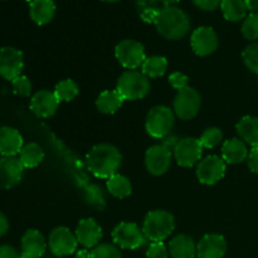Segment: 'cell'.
<instances>
[{"mask_svg":"<svg viewBox=\"0 0 258 258\" xmlns=\"http://www.w3.org/2000/svg\"><path fill=\"white\" fill-rule=\"evenodd\" d=\"M218 42V35L212 27H199L191 33V49L199 57H207L216 52Z\"/></svg>","mask_w":258,"mask_h":258,"instance_id":"obj_14","label":"cell"},{"mask_svg":"<svg viewBox=\"0 0 258 258\" xmlns=\"http://www.w3.org/2000/svg\"><path fill=\"white\" fill-rule=\"evenodd\" d=\"M203 149L199 139H180L174 148V158H175L178 165L183 166V168H191L201 161Z\"/></svg>","mask_w":258,"mask_h":258,"instance_id":"obj_9","label":"cell"},{"mask_svg":"<svg viewBox=\"0 0 258 258\" xmlns=\"http://www.w3.org/2000/svg\"><path fill=\"white\" fill-rule=\"evenodd\" d=\"M0 258H20V254L10 244H2L0 246Z\"/></svg>","mask_w":258,"mask_h":258,"instance_id":"obj_42","label":"cell"},{"mask_svg":"<svg viewBox=\"0 0 258 258\" xmlns=\"http://www.w3.org/2000/svg\"><path fill=\"white\" fill-rule=\"evenodd\" d=\"M175 228V219L173 214L166 211L156 209L146 214L143 224V232L146 239L151 242H163Z\"/></svg>","mask_w":258,"mask_h":258,"instance_id":"obj_3","label":"cell"},{"mask_svg":"<svg viewBox=\"0 0 258 258\" xmlns=\"http://www.w3.org/2000/svg\"><path fill=\"white\" fill-rule=\"evenodd\" d=\"M91 254H92V258H122L118 247L110 243L98 244L95 248H92Z\"/></svg>","mask_w":258,"mask_h":258,"instance_id":"obj_35","label":"cell"},{"mask_svg":"<svg viewBox=\"0 0 258 258\" xmlns=\"http://www.w3.org/2000/svg\"><path fill=\"white\" fill-rule=\"evenodd\" d=\"M47 249L44 236L37 229H28L22 237V254L29 258H40Z\"/></svg>","mask_w":258,"mask_h":258,"instance_id":"obj_20","label":"cell"},{"mask_svg":"<svg viewBox=\"0 0 258 258\" xmlns=\"http://www.w3.org/2000/svg\"><path fill=\"white\" fill-rule=\"evenodd\" d=\"M226 170V161L219 156L211 155L199 161L198 166H197V176L202 184L214 185L224 178Z\"/></svg>","mask_w":258,"mask_h":258,"instance_id":"obj_10","label":"cell"},{"mask_svg":"<svg viewBox=\"0 0 258 258\" xmlns=\"http://www.w3.org/2000/svg\"><path fill=\"white\" fill-rule=\"evenodd\" d=\"M146 258H169V248L163 242H151L146 251Z\"/></svg>","mask_w":258,"mask_h":258,"instance_id":"obj_37","label":"cell"},{"mask_svg":"<svg viewBox=\"0 0 258 258\" xmlns=\"http://www.w3.org/2000/svg\"><path fill=\"white\" fill-rule=\"evenodd\" d=\"M112 239L116 246L122 249H136L145 243L143 229L136 223L122 222L117 224L112 231Z\"/></svg>","mask_w":258,"mask_h":258,"instance_id":"obj_8","label":"cell"},{"mask_svg":"<svg viewBox=\"0 0 258 258\" xmlns=\"http://www.w3.org/2000/svg\"><path fill=\"white\" fill-rule=\"evenodd\" d=\"M188 81H189L188 76H185L181 72H173L170 76H169V83L171 85V87L175 88V90L178 91L189 87Z\"/></svg>","mask_w":258,"mask_h":258,"instance_id":"obj_38","label":"cell"},{"mask_svg":"<svg viewBox=\"0 0 258 258\" xmlns=\"http://www.w3.org/2000/svg\"><path fill=\"white\" fill-rule=\"evenodd\" d=\"M8 231H9V221H8L7 216L0 211V237L7 234Z\"/></svg>","mask_w":258,"mask_h":258,"instance_id":"obj_43","label":"cell"},{"mask_svg":"<svg viewBox=\"0 0 258 258\" xmlns=\"http://www.w3.org/2000/svg\"><path fill=\"white\" fill-rule=\"evenodd\" d=\"M77 238L67 227H57L53 229L48 238L50 252L57 257H66L77 251Z\"/></svg>","mask_w":258,"mask_h":258,"instance_id":"obj_11","label":"cell"},{"mask_svg":"<svg viewBox=\"0 0 258 258\" xmlns=\"http://www.w3.org/2000/svg\"><path fill=\"white\" fill-rule=\"evenodd\" d=\"M150 81L139 71H126L120 76L116 91L125 101L143 100L150 92Z\"/></svg>","mask_w":258,"mask_h":258,"instance_id":"obj_4","label":"cell"},{"mask_svg":"<svg viewBox=\"0 0 258 258\" xmlns=\"http://www.w3.org/2000/svg\"><path fill=\"white\" fill-rule=\"evenodd\" d=\"M171 258H194L197 256V244L188 234H178L169 243Z\"/></svg>","mask_w":258,"mask_h":258,"instance_id":"obj_23","label":"cell"},{"mask_svg":"<svg viewBox=\"0 0 258 258\" xmlns=\"http://www.w3.org/2000/svg\"><path fill=\"white\" fill-rule=\"evenodd\" d=\"M20 258H29V257H27V256H24V254H20Z\"/></svg>","mask_w":258,"mask_h":258,"instance_id":"obj_48","label":"cell"},{"mask_svg":"<svg viewBox=\"0 0 258 258\" xmlns=\"http://www.w3.org/2000/svg\"><path fill=\"white\" fill-rule=\"evenodd\" d=\"M75 234L81 246L85 248H95L102 238V228L95 219L85 218L80 221Z\"/></svg>","mask_w":258,"mask_h":258,"instance_id":"obj_17","label":"cell"},{"mask_svg":"<svg viewBox=\"0 0 258 258\" xmlns=\"http://www.w3.org/2000/svg\"><path fill=\"white\" fill-rule=\"evenodd\" d=\"M249 13H258V0H244Z\"/></svg>","mask_w":258,"mask_h":258,"instance_id":"obj_44","label":"cell"},{"mask_svg":"<svg viewBox=\"0 0 258 258\" xmlns=\"http://www.w3.org/2000/svg\"><path fill=\"white\" fill-rule=\"evenodd\" d=\"M237 134L252 148H258V117L244 116L236 125Z\"/></svg>","mask_w":258,"mask_h":258,"instance_id":"obj_24","label":"cell"},{"mask_svg":"<svg viewBox=\"0 0 258 258\" xmlns=\"http://www.w3.org/2000/svg\"><path fill=\"white\" fill-rule=\"evenodd\" d=\"M107 190L112 197L117 199H125L133 191L130 180L122 174H115L107 179Z\"/></svg>","mask_w":258,"mask_h":258,"instance_id":"obj_28","label":"cell"},{"mask_svg":"<svg viewBox=\"0 0 258 258\" xmlns=\"http://www.w3.org/2000/svg\"><path fill=\"white\" fill-rule=\"evenodd\" d=\"M115 55L120 64L133 71L141 67L145 62V48L140 42L134 39H123L116 45Z\"/></svg>","mask_w":258,"mask_h":258,"instance_id":"obj_6","label":"cell"},{"mask_svg":"<svg viewBox=\"0 0 258 258\" xmlns=\"http://www.w3.org/2000/svg\"><path fill=\"white\" fill-rule=\"evenodd\" d=\"M59 100L53 91L40 90L35 92L30 98V110L37 117H52L58 110Z\"/></svg>","mask_w":258,"mask_h":258,"instance_id":"obj_16","label":"cell"},{"mask_svg":"<svg viewBox=\"0 0 258 258\" xmlns=\"http://www.w3.org/2000/svg\"><path fill=\"white\" fill-rule=\"evenodd\" d=\"M24 68V57L18 48H0V77L13 81L19 77Z\"/></svg>","mask_w":258,"mask_h":258,"instance_id":"obj_12","label":"cell"},{"mask_svg":"<svg viewBox=\"0 0 258 258\" xmlns=\"http://www.w3.org/2000/svg\"><path fill=\"white\" fill-rule=\"evenodd\" d=\"M29 14L35 24H48L55 15L54 0H33L29 3Z\"/></svg>","mask_w":258,"mask_h":258,"instance_id":"obj_22","label":"cell"},{"mask_svg":"<svg viewBox=\"0 0 258 258\" xmlns=\"http://www.w3.org/2000/svg\"><path fill=\"white\" fill-rule=\"evenodd\" d=\"M53 92L57 96L59 102L60 101L70 102V101L75 100L77 97V95L80 93V88H78L77 83L73 80H63L55 85V88Z\"/></svg>","mask_w":258,"mask_h":258,"instance_id":"obj_30","label":"cell"},{"mask_svg":"<svg viewBox=\"0 0 258 258\" xmlns=\"http://www.w3.org/2000/svg\"><path fill=\"white\" fill-rule=\"evenodd\" d=\"M227 252V241L222 234H206L197 244L198 258H223Z\"/></svg>","mask_w":258,"mask_h":258,"instance_id":"obj_18","label":"cell"},{"mask_svg":"<svg viewBox=\"0 0 258 258\" xmlns=\"http://www.w3.org/2000/svg\"><path fill=\"white\" fill-rule=\"evenodd\" d=\"M175 123V113L168 106H155L146 115V133L154 139L168 138Z\"/></svg>","mask_w":258,"mask_h":258,"instance_id":"obj_5","label":"cell"},{"mask_svg":"<svg viewBox=\"0 0 258 258\" xmlns=\"http://www.w3.org/2000/svg\"><path fill=\"white\" fill-rule=\"evenodd\" d=\"M123 98L116 90H107L100 93V96L96 100V107L100 112L106 115H112L118 108L122 106Z\"/></svg>","mask_w":258,"mask_h":258,"instance_id":"obj_25","label":"cell"},{"mask_svg":"<svg viewBox=\"0 0 258 258\" xmlns=\"http://www.w3.org/2000/svg\"><path fill=\"white\" fill-rule=\"evenodd\" d=\"M24 2H28V3H32L33 0H24Z\"/></svg>","mask_w":258,"mask_h":258,"instance_id":"obj_49","label":"cell"},{"mask_svg":"<svg viewBox=\"0 0 258 258\" xmlns=\"http://www.w3.org/2000/svg\"><path fill=\"white\" fill-rule=\"evenodd\" d=\"M141 72L148 78H158L165 75L168 70V60L163 55H151L146 57L145 62L141 66Z\"/></svg>","mask_w":258,"mask_h":258,"instance_id":"obj_29","label":"cell"},{"mask_svg":"<svg viewBox=\"0 0 258 258\" xmlns=\"http://www.w3.org/2000/svg\"><path fill=\"white\" fill-rule=\"evenodd\" d=\"M19 160L24 169L37 168L44 160V150L37 143H29L23 146L19 153Z\"/></svg>","mask_w":258,"mask_h":258,"instance_id":"obj_26","label":"cell"},{"mask_svg":"<svg viewBox=\"0 0 258 258\" xmlns=\"http://www.w3.org/2000/svg\"><path fill=\"white\" fill-rule=\"evenodd\" d=\"M101 2L110 3V4H112V3H117V2H120V0H101Z\"/></svg>","mask_w":258,"mask_h":258,"instance_id":"obj_47","label":"cell"},{"mask_svg":"<svg viewBox=\"0 0 258 258\" xmlns=\"http://www.w3.org/2000/svg\"><path fill=\"white\" fill-rule=\"evenodd\" d=\"M57 258H63V257H57Z\"/></svg>","mask_w":258,"mask_h":258,"instance_id":"obj_50","label":"cell"},{"mask_svg":"<svg viewBox=\"0 0 258 258\" xmlns=\"http://www.w3.org/2000/svg\"><path fill=\"white\" fill-rule=\"evenodd\" d=\"M24 166L19 158L2 156L0 158V189H12L20 183Z\"/></svg>","mask_w":258,"mask_h":258,"instance_id":"obj_15","label":"cell"},{"mask_svg":"<svg viewBox=\"0 0 258 258\" xmlns=\"http://www.w3.org/2000/svg\"><path fill=\"white\" fill-rule=\"evenodd\" d=\"M247 165L252 173L258 174V148H252L247 156Z\"/></svg>","mask_w":258,"mask_h":258,"instance_id":"obj_40","label":"cell"},{"mask_svg":"<svg viewBox=\"0 0 258 258\" xmlns=\"http://www.w3.org/2000/svg\"><path fill=\"white\" fill-rule=\"evenodd\" d=\"M201 105L202 98L198 91L191 87H186L178 91L174 98V113L180 120H191L198 115Z\"/></svg>","mask_w":258,"mask_h":258,"instance_id":"obj_7","label":"cell"},{"mask_svg":"<svg viewBox=\"0 0 258 258\" xmlns=\"http://www.w3.org/2000/svg\"><path fill=\"white\" fill-rule=\"evenodd\" d=\"M221 10L228 22H239L248 13L244 0H222Z\"/></svg>","mask_w":258,"mask_h":258,"instance_id":"obj_27","label":"cell"},{"mask_svg":"<svg viewBox=\"0 0 258 258\" xmlns=\"http://www.w3.org/2000/svg\"><path fill=\"white\" fill-rule=\"evenodd\" d=\"M24 146L23 136L17 128L0 126V155L15 156Z\"/></svg>","mask_w":258,"mask_h":258,"instance_id":"obj_19","label":"cell"},{"mask_svg":"<svg viewBox=\"0 0 258 258\" xmlns=\"http://www.w3.org/2000/svg\"><path fill=\"white\" fill-rule=\"evenodd\" d=\"M242 58L246 67L251 72L258 75V42L249 44L242 53Z\"/></svg>","mask_w":258,"mask_h":258,"instance_id":"obj_34","label":"cell"},{"mask_svg":"<svg viewBox=\"0 0 258 258\" xmlns=\"http://www.w3.org/2000/svg\"><path fill=\"white\" fill-rule=\"evenodd\" d=\"M171 165V150L164 144L154 145L145 154L146 170L154 176L164 175Z\"/></svg>","mask_w":258,"mask_h":258,"instance_id":"obj_13","label":"cell"},{"mask_svg":"<svg viewBox=\"0 0 258 258\" xmlns=\"http://www.w3.org/2000/svg\"><path fill=\"white\" fill-rule=\"evenodd\" d=\"M191 2L198 9L204 10V12H213L218 9L222 4V0H191Z\"/></svg>","mask_w":258,"mask_h":258,"instance_id":"obj_39","label":"cell"},{"mask_svg":"<svg viewBox=\"0 0 258 258\" xmlns=\"http://www.w3.org/2000/svg\"><path fill=\"white\" fill-rule=\"evenodd\" d=\"M139 14L148 9H159V0H138L136 2Z\"/></svg>","mask_w":258,"mask_h":258,"instance_id":"obj_41","label":"cell"},{"mask_svg":"<svg viewBox=\"0 0 258 258\" xmlns=\"http://www.w3.org/2000/svg\"><path fill=\"white\" fill-rule=\"evenodd\" d=\"M76 258H92V254H91L90 251H87V248H83L77 251L76 253Z\"/></svg>","mask_w":258,"mask_h":258,"instance_id":"obj_45","label":"cell"},{"mask_svg":"<svg viewBox=\"0 0 258 258\" xmlns=\"http://www.w3.org/2000/svg\"><path fill=\"white\" fill-rule=\"evenodd\" d=\"M242 34L248 40L258 39V13H249L242 23Z\"/></svg>","mask_w":258,"mask_h":258,"instance_id":"obj_32","label":"cell"},{"mask_svg":"<svg viewBox=\"0 0 258 258\" xmlns=\"http://www.w3.org/2000/svg\"><path fill=\"white\" fill-rule=\"evenodd\" d=\"M223 133L218 127H208L201 136V144L204 149H214L221 144Z\"/></svg>","mask_w":258,"mask_h":258,"instance_id":"obj_33","label":"cell"},{"mask_svg":"<svg viewBox=\"0 0 258 258\" xmlns=\"http://www.w3.org/2000/svg\"><path fill=\"white\" fill-rule=\"evenodd\" d=\"M121 163L122 155L120 150L111 144H98L86 156L88 170L100 179H108L117 174Z\"/></svg>","mask_w":258,"mask_h":258,"instance_id":"obj_1","label":"cell"},{"mask_svg":"<svg viewBox=\"0 0 258 258\" xmlns=\"http://www.w3.org/2000/svg\"><path fill=\"white\" fill-rule=\"evenodd\" d=\"M12 87L13 92L17 96H19V97H29L30 93H32L33 86L27 76L20 75L19 77L14 78L12 81Z\"/></svg>","mask_w":258,"mask_h":258,"instance_id":"obj_36","label":"cell"},{"mask_svg":"<svg viewBox=\"0 0 258 258\" xmlns=\"http://www.w3.org/2000/svg\"><path fill=\"white\" fill-rule=\"evenodd\" d=\"M248 153L246 143L241 139H229L224 141L222 146V159L226 161V164H231V165L246 160Z\"/></svg>","mask_w":258,"mask_h":258,"instance_id":"obj_21","label":"cell"},{"mask_svg":"<svg viewBox=\"0 0 258 258\" xmlns=\"http://www.w3.org/2000/svg\"><path fill=\"white\" fill-rule=\"evenodd\" d=\"M156 30L161 37L169 40L183 39L190 30V18L180 8H160L154 22Z\"/></svg>","mask_w":258,"mask_h":258,"instance_id":"obj_2","label":"cell"},{"mask_svg":"<svg viewBox=\"0 0 258 258\" xmlns=\"http://www.w3.org/2000/svg\"><path fill=\"white\" fill-rule=\"evenodd\" d=\"M160 3H163L165 7H173L174 4H178L179 2H181V0H159Z\"/></svg>","mask_w":258,"mask_h":258,"instance_id":"obj_46","label":"cell"},{"mask_svg":"<svg viewBox=\"0 0 258 258\" xmlns=\"http://www.w3.org/2000/svg\"><path fill=\"white\" fill-rule=\"evenodd\" d=\"M85 201L92 208H96L97 211H102L106 207L105 194H103L102 188L96 184H91L86 188L85 191Z\"/></svg>","mask_w":258,"mask_h":258,"instance_id":"obj_31","label":"cell"}]
</instances>
